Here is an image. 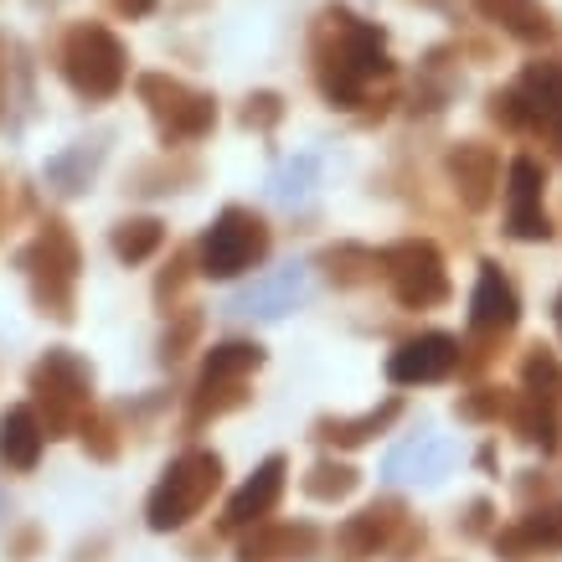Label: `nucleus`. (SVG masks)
<instances>
[{
	"instance_id": "f8f14e48",
	"label": "nucleus",
	"mask_w": 562,
	"mask_h": 562,
	"mask_svg": "<svg viewBox=\"0 0 562 562\" xmlns=\"http://www.w3.org/2000/svg\"><path fill=\"white\" fill-rule=\"evenodd\" d=\"M542 187L547 171L531 155H516L512 171H506V233L521 243H542L552 238V222L542 212Z\"/></svg>"
},
{
	"instance_id": "6e6552de",
	"label": "nucleus",
	"mask_w": 562,
	"mask_h": 562,
	"mask_svg": "<svg viewBox=\"0 0 562 562\" xmlns=\"http://www.w3.org/2000/svg\"><path fill=\"white\" fill-rule=\"evenodd\" d=\"M376 269L387 273L397 305L434 310V305L449 300V273H443V258H439V248L424 243V238H408V243L382 248V254H376Z\"/></svg>"
},
{
	"instance_id": "4be33fe9",
	"label": "nucleus",
	"mask_w": 562,
	"mask_h": 562,
	"mask_svg": "<svg viewBox=\"0 0 562 562\" xmlns=\"http://www.w3.org/2000/svg\"><path fill=\"white\" fill-rule=\"evenodd\" d=\"M315 527H269L254 531L243 547V562H284V558H310L315 552Z\"/></svg>"
},
{
	"instance_id": "9b49d317",
	"label": "nucleus",
	"mask_w": 562,
	"mask_h": 562,
	"mask_svg": "<svg viewBox=\"0 0 562 562\" xmlns=\"http://www.w3.org/2000/svg\"><path fill=\"white\" fill-rule=\"evenodd\" d=\"M464 361V346L460 336H449V330H428V336H413L403 341L397 351L387 357V376L397 387H418V382H443V376H454Z\"/></svg>"
},
{
	"instance_id": "7ed1b4c3",
	"label": "nucleus",
	"mask_w": 562,
	"mask_h": 562,
	"mask_svg": "<svg viewBox=\"0 0 562 562\" xmlns=\"http://www.w3.org/2000/svg\"><path fill=\"white\" fill-rule=\"evenodd\" d=\"M491 120L516 135H542V145L562 155V63H527L512 88H495Z\"/></svg>"
},
{
	"instance_id": "aec40b11",
	"label": "nucleus",
	"mask_w": 562,
	"mask_h": 562,
	"mask_svg": "<svg viewBox=\"0 0 562 562\" xmlns=\"http://www.w3.org/2000/svg\"><path fill=\"white\" fill-rule=\"evenodd\" d=\"M42 443H47V428H42L36 408L0 413V464H5V470H36Z\"/></svg>"
},
{
	"instance_id": "7c9ffc66",
	"label": "nucleus",
	"mask_w": 562,
	"mask_h": 562,
	"mask_svg": "<svg viewBox=\"0 0 562 562\" xmlns=\"http://www.w3.org/2000/svg\"><path fill=\"white\" fill-rule=\"evenodd\" d=\"M0 88H5V47H0Z\"/></svg>"
},
{
	"instance_id": "c85d7f7f",
	"label": "nucleus",
	"mask_w": 562,
	"mask_h": 562,
	"mask_svg": "<svg viewBox=\"0 0 562 562\" xmlns=\"http://www.w3.org/2000/svg\"><path fill=\"white\" fill-rule=\"evenodd\" d=\"M279 120H284V99L279 93H254V99L243 103V124L248 130H273Z\"/></svg>"
},
{
	"instance_id": "2f4dec72",
	"label": "nucleus",
	"mask_w": 562,
	"mask_h": 562,
	"mask_svg": "<svg viewBox=\"0 0 562 562\" xmlns=\"http://www.w3.org/2000/svg\"><path fill=\"white\" fill-rule=\"evenodd\" d=\"M418 5H449V0H418Z\"/></svg>"
},
{
	"instance_id": "bb28decb",
	"label": "nucleus",
	"mask_w": 562,
	"mask_h": 562,
	"mask_svg": "<svg viewBox=\"0 0 562 562\" xmlns=\"http://www.w3.org/2000/svg\"><path fill=\"white\" fill-rule=\"evenodd\" d=\"M160 243H166V227L155 217H130L114 227V254H120L124 263H145Z\"/></svg>"
},
{
	"instance_id": "473e14b6",
	"label": "nucleus",
	"mask_w": 562,
	"mask_h": 562,
	"mask_svg": "<svg viewBox=\"0 0 562 562\" xmlns=\"http://www.w3.org/2000/svg\"><path fill=\"white\" fill-rule=\"evenodd\" d=\"M558 330H562V294H558Z\"/></svg>"
},
{
	"instance_id": "423d86ee",
	"label": "nucleus",
	"mask_w": 562,
	"mask_h": 562,
	"mask_svg": "<svg viewBox=\"0 0 562 562\" xmlns=\"http://www.w3.org/2000/svg\"><path fill=\"white\" fill-rule=\"evenodd\" d=\"M217 485H222V460L212 454V449H191V454H181V460L160 475V485L150 491V501H145V521H150L155 531L187 527L191 516L212 501Z\"/></svg>"
},
{
	"instance_id": "a211bd4d",
	"label": "nucleus",
	"mask_w": 562,
	"mask_h": 562,
	"mask_svg": "<svg viewBox=\"0 0 562 562\" xmlns=\"http://www.w3.org/2000/svg\"><path fill=\"white\" fill-rule=\"evenodd\" d=\"M516 321H521V300H516L512 279L495 269V263H480L475 294H470V325H475L480 336H506Z\"/></svg>"
},
{
	"instance_id": "6ab92c4d",
	"label": "nucleus",
	"mask_w": 562,
	"mask_h": 562,
	"mask_svg": "<svg viewBox=\"0 0 562 562\" xmlns=\"http://www.w3.org/2000/svg\"><path fill=\"white\" fill-rule=\"evenodd\" d=\"M284 475H290L284 454H269V460L254 470V480H248V485L233 495V506H227V516H222V527H227V531L258 527V521H263V516L279 506V495H284Z\"/></svg>"
},
{
	"instance_id": "4468645a",
	"label": "nucleus",
	"mask_w": 562,
	"mask_h": 562,
	"mask_svg": "<svg viewBox=\"0 0 562 562\" xmlns=\"http://www.w3.org/2000/svg\"><path fill=\"white\" fill-rule=\"evenodd\" d=\"M443 171H449V181H454V191H460V202L470 212H485L495 187H501V155L491 145H480V139H460L443 160Z\"/></svg>"
},
{
	"instance_id": "0eeeda50",
	"label": "nucleus",
	"mask_w": 562,
	"mask_h": 562,
	"mask_svg": "<svg viewBox=\"0 0 562 562\" xmlns=\"http://www.w3.org/2000/svg\"><path fill=\"white\" fill-rule=\"evenodd\" d=\"M32 392L42 413H47L52 434H68L72 424H83L88 418V397H93V372H88L83 357H72V351H47V357L36 361L32 372Z\"/></svg>"
},
{
	"instance_id": "a878e982",
	"label": "nucleus",
	"mask_w": 562,
	"mask_h": 562,
	"mask_svg": "<svg viewBox=\"0 0 562 562\" xmlns=\"http://www.w3.org/2000/svg\"><path fill=\"white\" fill-rule=\"evenodd\" d=\"M315 181H321V160H315V155H294L290 166H279V171H273L269 196L273 202H284V206H294V202H305L310 191H315Z\"/></svg>"
},
{
	"instance_id": "393cba45",
	"label": "nucleus",
	"mask_w": 562,
	"mask_h": 562,
	"mask_svg": "<svg viewBox=\"0 0 562 562\" xmlns=\"http://www.w3.org/2000/svg\"><path fill=\"white\" fill-rule=\"evenodd\" d=\"M99 160H103V145H78V150H68V155H57V160H47V181L63 196H72V191H83L88 187V176L99 171Z\"/></svg>"
},
{
	"instance_id": "20e7f679",
	"label": "nucleus",
	"mask_w": 562,
	"mask_h": 562,
	"mask_svg": "<svg viewBox=\"0 0 562 562\" xmlns=\"http://www.w3.org/2000/svg\"><path fill=\"white\" fill-rule=\"evenodd\" d=\"M21 269L32 279V294L42 315L52 321H72V305H78V269H83V258H78V243L63 222H47L42 233L32 238V248L21 254Z\"/></svg>"
},
{
	"instance_id": "f257e3e1",
	"label": "nucleus",
	"mask_w": 562,
	"mask_h": 562,
	"mask_svg": "<svg viewBox=\"0 0 562 562\" xmlns=\"http://www.w3.org/2000/svg\"><path fill=\"white\" fill-rule=\"evenodd\" d=\"M310 63H315L321 93L336 109H361L372 99V88L392 78L387 32L376 21L351 16L346 5H325L310 32Z\"/></svg>"
},
{
	"instance_id": "ddd939ff",
	"label": "nucleus",
	"mask_w": 562,
	"mask_h": 562,
	"mask_svg": "<svg viewBox=\"0 0 562 562\" xmlns=\"http://www.w3.org/2000/svg\"><path fill=\"white\" fill-rule=\"evenodd\" d=\"M454 460H460L454 439H443V434H418V439L392 449L387 464H382V475H387L392 485H439V480L454 470Z\"/></svg>"
},
{
	"instance_id": "412c9836",
	"label": "nucleus",
	"mask_w": 562,
	"mask_h": 562,
	"mask_svg": "<svg viewBox=\"0 0 562 562\" xmlns=\"http://www.w3.org/2000/svg\"><path fill=\"white\" fill-rule=\"evenodd\" d=\"M392 527H397V506H367V512H357L341 527V537H336L341 562H372L392 542Z\"/></svg>"
},
{
	"instance_id": "2eb2a0df",
	"label": "nucleus",
	"mask_w": 562,
	"mask_h": 562,
	"mask_svg": "<svg viewBox=\"0 0 562 562\" xmlns=\"http://www.w3.org/2000/svg\"><path fill=\"white\" fill-rule=\"evenodd\" d=\"M305 294H310V269L290 263V269H273L269 279H254V284L233 300V315H248V321H284L294 305H305Z\"/></svg>"
},
{
	"instance_id": "1a4fd4ad",
	"label": "nucleus",
	"mask_w": 562,
	"mask_h": 562,
	"mask_svg": "<svg viewBox=\"0 0 562 562\" xmlns=\"http://www.w3.org/2000/svg\"><path fill=\"white\" fill-rule=\"evenodd\" d=\"M269 254V227L248 206H227L202 238V273L206 279H238Z\"/></svg>"
},
{
	"instance_id": "f03ea898",
	"label": "nucleus",
	"mask_w": 562,
	"mask_h": 562,
	"mask_svg": "<svg viewBox=\"0 0 562 562\" xmlns=\"http://www.w3.org/2000/svg\"><path fill=\"white\" fill-rule=\"evenodd\" d=\"M57 72L68 78L78 99L109 103L130 83V52L103 21H78V26H68L63 47H57Z\"/></svg>"
},
{
	"instance_id": "b1692460",
	"label": "nucleus",
	"mask_w": 562,
	"mask_h": 562,
	"mask_svg": "<svg viewBox=\"0 0 562 562\" xmlns=\"http://www.w3.org/2000/svg\"><path fill=\"white\" fill-rule=\"evenodd\" d=\"M521 397L547 403V408H558L562 403V367H558V357H552L547 346H537V351L521 361Z\"/></svg>"
},
{
	"instance_id": "39448f33",
	"label": "nucleus",
	"mask_w": 562,
	"mask_h": 562,
	"mask_svg": "<svg viewBox=\"0 0 562 562\" xmlns=\"http://www.w3.org/2000/svg\"><path fill=\"white\" fill-rule=\"evenodd\" d=\"M135 93L150 109V120L166 145H196L217 124V99L202 93V88L181 83V78H171V72H139Z\"/></svg>"
},
{
	"instance_id": "72a5a7b5",
	"label": "nucleus",
	"mask_w": 562,
	"mask_h": 562,
	"mask_svg": "<svg viewBox=\"0 0 562 562\" xmlns=\"http://www.w3.org/2000/svg\"><path fill=\"white\" fill-rule=\"evenodd\" d=\"M0 516H5V501H0Z\"/></svg>"
},
{
	"instance_id": "cd10ccee",
	"label": "nucleus",
	"mask_w": 562,
	"mask_h": 562,
	"mask_svg": "<svg viewBox=\"0 0 562 562\" xmlns=\"http://www.w3.org/2000/svg\"><path fill=\"white\" fill-rule=\"evenodd\" d=\"M351 491H357V470L341 460H321L305 475V495H315V501H346Z\"/></svg>"
},
{
	"instance_id": "dca6fc26",
	"label": "nucleus",
	"mask_w": 562,
	"mask_h": 562,
	"mask_svg": "<svg viewBox=\"0 0 562 562\" xmlns=\"http://www.w3.org/2000/svg\"><path fill=\"white\" fill-rule=\"evenodd\" d=\"M480 11V21H491L495 32L516 36L521 47H547L558 42V16L547 0H470Z\"/></svg>"
},
{
	"instance_id": "9d476101",
	"label": "nucleus",
	"mask_w": 562,
	"mask_h": 562,
	"mask_svg": "<svg viewBox=\"0 0 562 562\" xmlns=\"http://www.w3.org/2000/svg\"><path fill=\"white\" fill-rule=\"evenodd\" d=\"M263 367V346L254 341H227L217 351H206V367H202V392H196V418H217V413L238 408L243 403V382Z\"/></svg>"
},
{
	"instance_id": "c756f323",
	"label": "nucleus",
	"mask_w": 562,
	"mask_h": 562,
	"mask_svg": "<svg viewBox=\"0 0 562 562\" xmlns=\"http://www.w3.org/2000/svg\"><path fill=\"white\" fill-rule=\"evenodd\" d=\"M109 5H114L120 16H130V21H139V16H150L155 11V0H109Z\"/></svg>"
},
{
	"instance_id": "f3484780",
	"label": "nucleus",
	"mask_w": 562,
	"mask_h": 562,
	"mask_svg": "<svg viewBox=\"0 0 562 562\" xmlns=\"http://www.w3.org/2000/svg\"><path fill=\"white\" fill-rule=\"evenodd\" d=\"M495 552L506 562H537V558L562 552V501L537 506V512H527L516 527H506L495 537Z\"/></svg>"
},
{
	"instance_id": "5701e85b",
	"label": "nucleus",
	"mask_w": 562,
	"mask_h": 562,
	"mask_svg": "<svg viewBox=\"0 0 562 562\" xmlns=\"http://www.w3.org/2000/svg\"><path fill=\"white\" fill-rule=\"evenodd\" d=\"M397 413H403V403L392 397V403H382V408H372V413H361V418H325V424H321V439L351 449V443H367L372 434H382V428H387Z\"/></svg>"
}]
</instances>
